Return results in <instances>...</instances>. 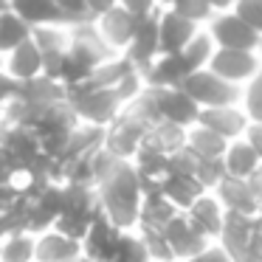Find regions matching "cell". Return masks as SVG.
<instances>
[{
    "instance_id": "cell-29",
    "label": "cell",
    "mask_w": 262,
    "mask_h": 262,
    "mask_svg": "<svg viewBox=\"0 0 262 262\" xmlns=\"http://www.w3.org/2000/svg\"><path fill=\"white\" fill-rule=\"evenodd\" d=\"M239 107L248 116V121H262V68L254 79H248L239 88Z\"/></svg>"
},
{
    "instance_id": "cell-42",
    "label": "cell",
    "mask_w": 262,
    "mask_h": 262,
    "mask_svg": "<svg viewBox=\"0 0 262 262\" xmlns=\"http://www.w3.org/2000/svg\"><path fill=\"white\" fill-rule=\"evenodd\" d=\"M209 3L214 6V12H231L237 0H209Z\"/></svg>"
},
{
    "instance_id": "cell-47",
    "label": "cell",
    "mask_w": 262,
    "mask_h": 262,
    "mask_svg": "<svg viewBox=\"0 0 262 262\" xmlns=\"http://www.w3.org/2000/svg\"><path fill=\"white\" fill-rule=\"evenodd\" d=\"M161 3H164V6H166V3H172V0H161Z\"/></svg>"
},
{
    "instance_id": "cell-16",
    "label": "cell",
    "mask_w": 262,
    "mask_h": 262,
    "mask_svg": "<svg viewBox=\"0 0 262 262\" xmlns=\"http://www.w3.org/2000/svg\"><path fill=\"white\" fill-rule=\"evenodd\" d=\"M211 192L220 198V203L226 206V211H237V214H259L262 211V203L256 200L254 189H251V183L245 181V178L226 175Z\"/></svg>"
},
{
    "instance_id": "cell-22",
    "label": "cell",
    "mask_w": 262,
    "mask_h": 262,
    "mask_svg": "<svg viewBox=\"0 0 262 262\" xmlns=\"http://www.w3.org/2000/svg\"><path fill=\"white\" fill-rule=\"evenodd\" d=\"M262 158L256 155V149L251 147L245 138H234L228 141L226 147V155H223V166H226V175L231 178H245L248 181L256 169H259Z\"/></svg>"
},
{
    "instance_id": "cell-34",
    "label": "cell",
    "mask_w": 262,
    "mask_h": 262,
    "mask_svg": "<svg viewBox=\"0 0 262 262\" xmlns=\"http://www.w3.org/2000/svg\"><path fill=\"white\" fill-rule=\"evenodd\" d=\"M119 6L127 9L133 17L144 20V17H152V14H158L161 9H164V3H161V0H119Z\"/></svg>"
},
{
    "instance_id": "cell-20",
    "label": "cell",
    "mask_w": 262,
    "mask_h": 262,
    "mask_svg": "<svg viewBox=\"0 0 262 262\" xmlns=\"http://www.w3.org/2000/svg\"><path fill=\"white\" fill-rule=\"evenodd\" d=\"M175 214H178V209L166 200V194L161 192V186L147 189V192H144V203H141V214H138V228L164 231Z\"/></svg>"
},
{
    "instance_id": "cell-41",
    "label": "cell",
    "mask_w": 262,
    "mask_h": 262,
    "mask_svg": "<svg viewBox=\"0 0 262 262\" xmlns=\"http://www.w3.org/2000/svg\"><path fill=\"white\" fill-rule=\"evenodd\" d=\"M9 234H12V223H9V214H6V211L0 209V243H3Z\"/></svg>"
},
{
    "instance_id": "cell-37",
    "label": "cell",
    "mask_w": 262,
    "mask_h": 262,
    "mask_svg": "<svg viewBox=\"0 0 262 262\" xmlns=\"http://www.w3.org/2000/svg\"><path fill=\"white\" fill-rule=\"evenodd\" d=\"M57 3H59V9L68 14L71 23H82V20H88L85 17V0H57Z\"/></svg>"
},
{
    "instance_id": "cell-30",
    "label": "cell",
    "mask_w": 262,
    "mask_h": 262,
    "mask_svg": "<svg viewBox=\"0 0 262 262\" xmlns=\"http://www.w3.org/2000/svg\"><path fill=\"white\" fill-rule=\"evenodd\" d=\"M116 262H152V259H149V251H147V243H144V237H141L138 228L121 234Z\"/></svg>"
},
{
    "instance_id": "cell-23",
    "label": "cell",
    "mask_w": 262,
    "mask_h": 262,
    "mask_svg": "<svg viewBox=\"0 0 262 262\" xmlns=\"http://www.w3.org/2000/svg\"><path fill=\"white\" fill-rule=\"evenodd\" d=\"M34 37V26L26 23L17 12L12 9H0V54L6 57L9 51H14L17 46H23L26 40Z\"/></svg>"
},
{
    "instance_id": "cell-33",
    "label": "cell",
    "mask_w": 262,
    "mask_h": 262,
    "mask_svg": "<svg viewBox=\"0 0 262 262\" xmlns=\"http://www.w3.org/2000/svg\"><path fill=\"white\" fill-rule=\"evenodd\" d=\"M234 12L262 34V0H237L234 3Z\"/></svg>"
},
{
    "instance_id": "cell-2",
    "label": "cell",
    "mask_w": 262,
    "mask_h": 262,
    "mask_svg": "<svg viewBox=\"0 0 262 262\" xmlns=\"http://www.w3.org/2000/svg\"><path fill=\"white\" fill-rule=\"evenodd\" d=\"M68 104L82 124L107 130V127L121 116V110L130 104V99H127V93L119 91V88H104V85H93V82H82V85H76L68 91Z\"/></svg>"
},
{
    "instance_id": "cell-11",
    "label": "cell",
    "mask_w": 262,
    "mask_h": 262,
    "mask_svg": "<svg viewBox=\"0 0 262 262\" xmlns=\"http://www.w3.org/2000/svg\"><path fill=\"white\" fill-rule=\"evenodd\" d=\"M91 23H93V29L99 31V37L107 42L110 51L124 54L127 46H130V40H133V34H136L138 17H133L127 9L116 6V9H110V12H104L102 17L91 20Z\"/></svg>"
},
{
    "instance_id": "cell-21",
    "label": "cell",
    "mask_w": 262,
    "mask_h": 262,
    "mask_svg": "<svg viewBox=\"0 0 262 262\" xmlns=\"http://www.w3.org/2000/svg\"><path fill=\"white\" fill-rule=\"evenodd\" d=\"M161 192L166 194V200H169L178 211H189L194 200L203 192H209V189H206L194 175H166L164 181H161Z\"/></svg>"
},
{
    "instance_id": "cell-10",
    "label": "cell",
    "mask_w": 262,
    "mask_h": 262,
    "mask_svg": "<svg viewBox=\"0 0 262 262\" xmlns=\"http://www.w3.org/2000/svg\"><path fill=\"white\" fill-rule=\"evenodd\" d=\"M3 74L12 76L14 82L26 85V82H34L40 76H46V59H42V51L37 46V40H26L23 46H17L14 51H9L3 57Z\"/></svg>"
},
{
    "instance_id": "cell-12",
    "label": "cell",
    "mask_w": 262,
    "mask_h": 262,
    "mask_svg": "<svg viewBox=\"0 0 262 262\" xmlns=\"http://www.w3.org/2000/svg\"><path fill=\"white\" fill-rule=\"evenodd\" d=\"M161 34H158V14H152V17H144L138 20L136 26V34H133L130 46H127L124 57L130 59L133 65H136L138 71H147L149 65L155 62V59L161 57Z\"/></svg>"
},
{
    "instance_id": "cell-19",
    "label": "cell",
    "mask_w": 262,
    "mask_h": 262,
    "mask_svg": "<svg viewBox=\"0 0 262 262\" xmlns=\"http://www.w3.org/2000/svg\"><path fill=\"white\" fill-rule=\"evenodd\" d=\"M9 9L17 12L26 23H31L34 29H42V26H62L71 23L68 14L59 9L57 0H9Z\"/></svg>"
},
{
    "instance_id": "cell-7",
    "label": "cell",
    "mask_w": 262,
    "mask_h": 262,
    "mask_svg": "<svg viewBox=\"0 0 262 262\" xmlns=\"http://www.w3.org/2000/svg\"><path fill=\"white\" fill-rule=\"evenodd\" d=\"M147 88L152 93V102L161 121H172V124L186 127V130L198 124L200 107L183 88H155V85H147Z\"/></svg>"
},
{
    "instance_id": "cell-28",
    "label": "cell",
    "mask_w": 262,
    "mask_h": 262,
    "mask_svg": "<svg viewBox=\"0 0 262 262\" xmlns=\"http://www.w3.org/2000/svg\"><path fill=\"white\" fill-rule=\"evenodd\" d=\"M164 9H172V12H178L181 17L192 20L194 26H200V29H206L209 26V20L214 17V6H211L209 0H172V3H166Z\"/></svg>"
},
{
    "instance_id": "cell-38",
    "label": "cell",
    "mask_w": 262,
    "mask_h": 262,
    "mask_svg": "<svg viewBox=\"0 0 262 262\" xmlns=\"http://www.w3.org/2000/svg\"><path fill=\"white\" fill-rule=\"evenodd\" d=\"M245 141L251 144V147L256 149V155L262 158V121H251L248 124V130H245Z\"/></svg>"
},
{
    "instance_id": "cell-9",
    "label": "cell",
    "mask_w": 262,
    "mask_h": 262,
    "mask_svg": "<svg viewBox=\"0 0 262 262\" xmlns=\"http://www.w3.org/2000/svg\"><path fill=\"white\" fill-rule=\"evenodd\" d=\"M164 237H166V243H169L175 259H181V262L189 259V256H194V254H200L206 245H211V239L189 220L186 211H178V214L172 217L169 226L164 228Z\"/></svg>"
},
{
    "instance_id": "cell-8",
    "label": "cell",
    "mask_w": 262,
    "mask_h": 262,
    "mask_svg": "<svg viewBox=\"0 0 262 262\" xmlns=\"http://www.w3.org/2000/svg\"><path fill=\"white\" fill-rule=\"evenodd\" d=\"M121 234H124V228H119L104 211H99L82 239V254L93 262H116Z\"/></svg>"
},
{
    "instance_id": "cell-3",
    "label": "cell",
    "mask_w": 262,
    "mask_h": 262,
    "mask_svg": "<svg viewBox=\"0 0 262 262\" xmlns=\"http://www.w3.org/2000/svg\"><path fill=\"white\" fill-rule=\"evenodd\" d=\"M152 124L155 121L149 119V116L138 107L136 99H133V102L121 110L119 119L104 130V149L113 152L116 158H121V161H133L138 149L147 144V136H149V130H152Z\"/></svg>"
},
{
    "instance_id": "cell-36",
    "label": "cell",
    "mask_w": 262,
    "mask_h": 262,
    "mask_svg": "<svg viewBox=\"0 0 262 262\" xmlns=\"http://www.w3.org/2000/svg\"><path fill=\"white\" fill-rule=\"evenodd\" d=\"M119 6V0H85V17L88 20H96L102 17L104 12H110V9Z\"/></svg>"
},
{
    "instance_id": "cell-48",
    "label": "cell",
    "mask_w": 262,
    "mask_h": 262,
    "mask_svg": "<svg viewBox=\"0 0 262 262\" xmlns=\"http://www.w3.org/2000/svg\"><path fill=\"white\" fill-rule=\"evenodd\" d=\"M166 262H181V259H166Z\"/></svg>"
},
{
    "instance_id": "cell-49",
    "label": "cell",
    "mask_w": 262,
    "mask_h": 262,
    "mask_svg": "<svg viewBox=\"0 0 262 262\" xmlns=\"http://www.w3.org/2000/svg\"><path fill=\"white\" fill-rule=\"evenodd\" d=\"M259 57H262V42H259Z\"/></svg>"
},
{
    "instance_id": "cell-35",
    "label": "cell",
    "mask_w": 262,
    "mask_h": 262,
    "mask_svg": "<svg viewBox=\"0 0 262 262\" xmlns=\"http://www.w3.org/2000/svg\"><path fill=\"white\" fill-rule=\"evenodd\" d=\"M183 262H237V259H234V256L228 254L220 243H211V245H206L200 254L189 256V259H183Z\"/></svg>"
},
{
    "instance_id": "cell-32",
    "label": "cell",
    "mask_w": 262,
    "mask_h": 262,
    "mask_svg": "<svg viewBox=\"0 0 262 262\" xmlns=\"http://www.w3.org/2000/svg\"><path fill=\"white\" fill-rule=\"evenodd\" d=\"M194 178H198V181L211 192V189H214L217 183L226 178V166H223V158H220V161H203V158H198V169H194Z\"/></svg>"
},
{
    "instance_id": "cell-40",
    "label": "cell",
    "mask_w": 262,
    "mask_h": 262,
    "mask_svg": "<svg viewBox=\"0 0 262 262\" xmlns=\"http://www.w3.org/2000/svg\"><path fill=\"white\" fill-rule=\"evenodd\" d=\"M248 183H251V189H254L256 200H259V203H262V164H259V169H256L254 175L248 178Z\"/></svg>"
},
{
    "instance_id": "cell-4",
    "label": "cell",
    "mask_w": 262,
    "mask_h": 262,
    "mask_svg": "<svg viewBox=\"0 0 262 262\" xmlns=\"http://www.w3.org/2000/svg\"><path fill=\"white\" fill-rule=\"evenodd\" d=\"M181 88L198 102L200 110L223 107V104H239V88L231 85V82H226L223 76H217L214 71H209V68L194 71Z\"/></svg>"
},
{
    "instance_id": "cell-44",
    "label": "cell",
    "mask_w": 262,
    "mask_h": 262,
    "mask_svg": "<svg viewBox=\"0 0 262 262\" xmlns=\"http://www.w3.org/2000/svg\"><path fill=\"white\" fill-rule=\"evenodd\" d=\"M71 262H93V259H88V256L82 254V256H76V259H71Z\"/></svg>"
},
{
    "instance_id": "cell-6",
    "label": "cell",
    "mask_w": 262,
    "mask_h": 262,
    "mask_svg": "<svg viewBox=\"0 0 262 262\" xmlns=\"http://www.w3.org/2000/svg\"><path fill=\"white\" fill-rule=\"evenodd\" d=\"M259 68H262V57L259 51H251V48H217L209 62V71H214L217 76H223L226 82H231L237 88L254 79Z\"/></svg>"
},
{
    "instance_id": "cell-1",
    "label": "cell",
    "mask_w": 262,
    "mask_h": 262,
    "mask_svg": "<svg viewBox=\"0 0 262 262\" xmlns=\"http://www.w3.org/2000/svg\"><path fill=\"white\" fill-rule=\"evenodd\" d=\"M96 194L99 209L119 228H124V231L138 228V214H141L144 203V181L133 161H121L110 155L104 169L99 172Z\"/></svg>"
},
{
    "instance_id": "cell-24",
    "label": "cell",
    "mask_w": 262,
    "mask_h": 262,
    "mask_svg": "<svg viewBox=\"0 0 262 262\" xmlns=\"http://www.w3.org/2000/svg\"><path fill=\"white\" fill-rule=\"evenodd\" d=\"M186 147L203 161H220L223 155H226L228 138L217 136L214 130H209V127H203V124H194V127H189Z\"/></svg>"
},
{
    "instance_id": "cell-27",
    "label": "cell",
    "mask_w": 262,
    "mask_h": 262,
    "mask_svg": "<svg viewBox=\"0 0 262 262\" xmlns=\"http://www.w3.org/2000/svg\"><path fill=\"white\" fill-rule=\"evenodd\" d=\"M214 51H217V42L211 40V34L206 29H200L198 34L192 37V42H189L183 51H178L183 57V62L189 65V71H203V68H209V62H211V57H214Z\"/></svg>"
},
{
    "instance_id": "cell-31",
    "label": "cell",
    "mask_w": 262,
    "mask_h": 262,
    "mask_svg": "<svg viewBox=\"0 0 262 262\" xmlns=\"http://www.w3.org/2000/svg\"><path fill=\"white\" fill-rule=\"evenodd\" d=\"M144 237V243H147V251H149V259L152 262H166V259H175V254H172L169 243H166L164 231H155V228H138Z\"/></svg>"
},
{
    "instance_id": "cell-17",
    "label": "cell",
    "mask_w": 262,
    "mask_h": 262,
    "mask_svg": "<svg viewBox=\"0 0 262 262\" xmlns=\"http://www.w3.org/2000/svg\"><path fill=\"white\" fill-rule=\"evenodd\" d=\"M186 214H189V220H192L194 226L211 239V243H217L220 234H223V223H226L228 211H226V206L220 203V198H217L214 192H203L192 203V209H189Z\"/></svg>"
},
{
    "instance_id": "cell-25",
    "label": "cell",
    "mask_w": 262,
    "mask_h": 262,
    "mask_svg": "<svg viewBox=\"0 0 262 262\" xmlns=\"http://www.w3.org/2000/svg\"><path fill=\"white\" fill-rule=\"evenodd\" d=\"M37 256V234L12 231L0 243V262H34Z\"/></svg>"
},
{
    "instance_id": "cell-46",
    "label": "cell",
    "mask_w": 262,
    "mask_h": 262,
    "mask_svg": "<svg viewBox=\"0 0 262 262\" xmlns=\"http://www.w3.org/2000/svg\"><path fill=\"white\" fill-rule=\"evenodd\" d=\"M0 71H3V54H0Z\"/></svg>"
},
{
    "instance_id": "cell-26",
    "label": "cell",
    "mask_w": 262,
    "mask_h": 262,
    "mask_svg": "<svg viewBox=\"0 0 262 262\" xmlns=\"http://www.w3.org/2000/svg\"><path fill=\"white\" fill-rule=\"evenodd\" d=\"M186 136H189L186 127H178V124H172V121H158V124H152V130H149L147 144L155 149H161V152H166V155H175L178 149L186 147Z\"/></svg>"
},
{
    "instance_id": "cell-43",
    "label": "cell",
    "mask_w": 262,
    "mask_h": 262,
    "mask_svg": "<svg viewBox=\"0 0 262 262\" xmlns=\"http://www.w3.org/2000/svg\"><path fill=\"white\" fill-rule=\"evenodd\" d=\"M239 262H262V254H248L245 259H239Z\"/></svg>"
},
{
    "instance_id": "cell-13",
    "label": "cell",
    "mask_w": 262,
    "mask_h": 262,
    "mask_svg": "<svg viewBox=\"0 0 262 262\" xmlns=\"http://www.w3.org/2000/svg\"><path fill=\"white\" fill-rule=\"evenodd\" d=\"M198 124L209 127V130H214L217 136L228 138V141H234V138H243L245 130H248V116L243 113V107L239 104H223V107H206L200 110V119Z\"/></svg>"
},
{
    "instance_id": "cell-45",
    "label": "cell",
    "mask_w": 262,
    "mask_h": 262,
    "mask_svg": "<svg viewBox=\"0 0 262 262\" xmlns=\"http://www.w3.org/2000/svg\"><path fill=\"white\" fill-rule=\"evenodd\" d=\"M9 6V0H0V9H6Z\"/></svg>"
},
{
    "instance_id": "cell-39",
    "label": "cell",
    "mask_w": 262,
    "mask_h": 262,
    "mask_svg": "<svg viewBox=\"0 0 262 262\" xmlns=\"http://www.w3.org/2000/svg\"><path fill=\"white\" fill-rule=\"evenodd\" d=\"M251 254H262V211L254 220V239H251Z\"/></svg>"
},
{
    "instance_id": "cell-18",
    "label": "cell",
    "mask_w": 262,
    "mask_h": 262,
    "mask_svg": "<svg viewBox=\"0 0 262 262\" xmlns=\"http://www.w3.org/2000/svg\"><path fill=\"white\" fill-rule=\"evenodd\" d=\"M82 256V243L71 239L59 228H48V231L37 234V256L34 262H71Z\"/></svg>"
},
{
    "instance_id": "cell-5",
    "label": "cell",
    "mask_w": 262,
    "mask_h": 262,
    "mask_svg": "<svg viewBox=\"0 0 262 262\" xmlns=\"http://www.w3.org/2000/svg\"><path fill=\"white\" fill-rule=\"evenodd\" d=\"M206 31L211 34V40L217 42V48H251V51H259L262 34L248 26L237 12H217L209 20Z\"/></svg>"
},
{
    "instance_id": "cell-15",
    "label": "cell",
    "mask_w": 262,
    "mask_h": 262,
    "mask_svg": "<svg viewBox=\"0 0 262 262\" xmlns=\"http://www.w3.org/2000/svg\"><path fill=\"white\" fill-rule=\"evenodd\" d=\"M200 31L192 20L181 17L172 9H161L158 12V34H161V51L164 54H178L192 42V37Z\"/></svg>"
},
{
    "instance_id": "cell-14",
    "label": "cell",
    "mask_w": 262,
    "mask_h": 262,
    "mask_svg": "<svg viewBox=\"0 0 262 262\" xmlns=\"http://www.w3.org/2000/svg\"><path fill=\"white\" fill-rule=\"evenodd\" d=\"M254 220L256 214H237V211H228L226 223H223V234L217 243L234 256V259H245L251 254V239H254Z\"/></svg>"
}]
</instances>
